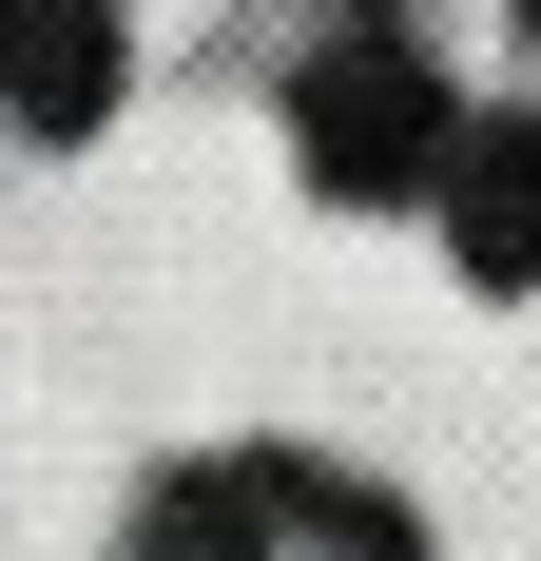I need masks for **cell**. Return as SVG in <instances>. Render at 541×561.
<instances>
[{"instance_id": "7a4b0ae2", "label": "cell", "mask_w": 541, "mask_h": 561, "mask_svg": "<svg viewBox=\"0 0 541 561\" xmlns=\"http://www.w3.org/2000/svg\"><path fill=\"white\" fill-rule=\"evenodd\" d=\"M156 561H406V523L310 484V465H232V484H174L156 504Z\"/></svg>"}, {"instance_id": "6da1fadb", "label": "cell", "mask_w": 541, "mask_h": 561, "mask_svg": "<svg viewBox=\"0 0 541 561\" xmlns=\"http://www.w3.org/2000/svg\"><path fill=\"white\" fill-rule=\"evenodd\" d=\"M445 78L406 39H329L310 78H290V156H310V194H348V214H387V194H445Z\"/></svg>"}, {"instance_id": "5b68a950", "label": "cell", "mask_w": 541, "mask_h": 561, "mask_svg": "<svg viewBox=\"0 0 541 561\" xmlns=\"http://www.w3.org/2000/svg\"><path fill=\"white\" fill-rule=\"evenodd\" d=\"M522 39H541V0H522Z\"/></svg>"}, {"instance_id": "3957f363", "label": "cell", "mask_w": 541, "mask_h": 561, "mask_svg": "<svg viewBox=\"0 0 541 561\" xmlns=\"http://www.w3.org/2000/svg\"><path fill=\"white\" fill-rule=\"evenodd\" d=\"M445 232L484 290H541V116H464L445 136Z\"/></svg>"}, {"instance_id": "277c9868", "label": "cell", "mask_w": 541, "mask_h": 561, "mask_svg": "<svg viewBox=\"0 0 541 561\" xmlns=\"http://www.w3.org/2000/svg\"><path fill=\"white\" fill-rule=\"evenodd\" d=\"M0 98L39 116V136H78L116 98V0H0Z\"/></svg>"}]
</instances>
